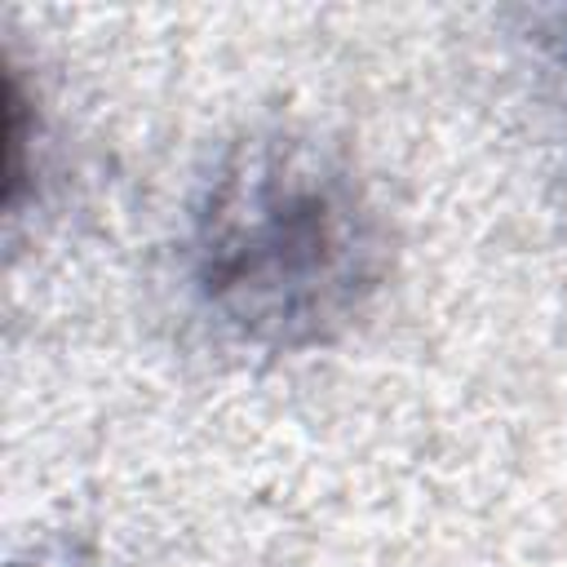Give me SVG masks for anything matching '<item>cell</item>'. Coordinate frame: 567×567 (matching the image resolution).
Wrapping results in <instances>:
<instances>
[{
    "mask_svg": "<svg viewBox=\"0 0 567 567\" xmlns=\"http://www.w3.org/2000/svg\"><path fill=\"white\" fill-rule=\"evenodd\" d=\"M186 261L217 328L261 350H301L368 306L385 275V226L332 151L252 137L208 177Z\"/></svg>",
    "mask_w": 567,
    "mask_h": 567,
    "instance_id": "6da1fadb",
    "label": "cell"
}]
</instances>
